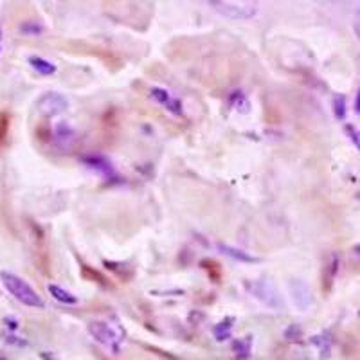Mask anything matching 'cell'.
Here are the masks:
<instances>
[{
    "label": "cell",
    "mask_w": 360,
    "mask_h": 360,
    "mask_svg": "<svg viewBox=\"0 0 360 360\" xmlns=\"http://www.w3.org/2000/svg\"><path fill=\"white\" fill-rule=\"evenodd\" d=\"M0 281H2V285L6 287V290H8L13 297L17 299V301H20L22 304H25V307H44V299L40 297V294H38L24 278H20V276L2 270V272H0Z\"/></svg>",
    "instance_id": "obj_1"
},
{
    "label": "cell",
    "mask_w": 360,
    "mask_h": 360,
    "mask_svg": "<svg viewBox=\"0 0 360 360\" xmlns=\"http://www.w3.org/2000/svg\"><path fill=\"white\" fill-rule=\"evenodd\" d=\"M218 13L234 20H247L258 13V4L254 2H211Z\"/></svg>",
    "instance_id": "obj_2"
},
{
    "label": "cell",
    "mask_w": 360,
    "mask_h": 360,
    "mask_svg": "<svg viewBox=\"0 0 360 360\" xmlns=\"http://www.w3.org/2000/svg\"><path fill=\"white\" fill-rule=\"evenodd\" d=\"M89 332L96 337L101 344H107V346H112V344L117 342V333H115L114 328H110V324L101 323V321H92L89 324Z\"/></svg>",
    "instance_id": "obj_3"
},
{
    "label": "cell",
    "mask_w": 360,
    "mask_h": 360,
    "mask_svg": "<svg viewBox=\"0 0 360 360\" xmlns=\"http://www.w3.org/2000/svg\"><path fill=\"white\" fill-rule=\"evenodd\" d=\"M65 108H67L65 98H62L60 94H54V92L45 94L44 98H40V101H38V110L45 115H54L58 114V112L65 110Z\"/></svg>",
    "instance_id": "obj_4"
},
{
    "label": "cell",
    "mask_w": 360,
    "mask_h": 360,
    "mask_svg": "<svg viewBox=\"0 0 360 360\" xmlns=\"http://www.w3.org/2000/svg\"><path fill=\"white\" fill-rule=\"evenodd\" d=\"M290 290H292V297H294L295 307H297L299 310H307V308H310L311 295H310V290H308V287L304 285V283L294 281L290 285Z\"/></svg>",
    "instance_id": "obj_5"
},
{
    "label": "cell",
    "mask_w": 360,
    "mask_h": 360,
    "mask_svg": "<svg viewBox=\"0 0 360 360\" xmlns=\"http://www.w3.org/2000/svg\"><path fill=\"white\" fill-rule=\"evenodd\" d=\"M49 292H51V295H53V297L56 299V301H60V303H65V304H76V303H78V299H76V295H72V294H70V292L63 290L62 287L51 285Z\"/></svg>",
    "instance_id": "obj_6"
},
{
    "label": "cell",
    "mask_w": 360,
    "mask_h": 360,
    "mask_svg": "<svg viewBox=\"0 0 360 360\" xmlns=\"http://www.w3.org/2000/svg\"><path fill=\"white\" fill-rule=\"evenodd\" d=\"M29 63H31V67H33L34 70H38L40 74H53L54 70H56V67L51 62H47V60H44V58L31 56L29 58Z\"/></svg>",
    "instance_id": "obj_7"
},
{
    "label": "cell",
    "mask_w": 360,
    "mask_h": 360,
    "mask_svg": "<svg viewBox=\"0 0 360 360\" xmlns=\"http://www.w3.org/2000/svg\"><path fill=\"white\" fill-rule=\"evenodd\" d=\"M221 250H225V254H229V256H233V258L243 259V262H254V258H250V256H247V254H243L242 250L231 249V247H221Z\"/></svg>",
    "instance_id": "obj_8"
},
{
    "label": "cell",
    "mask_w": 360,
    "mask_h": 360,
    "mask_svg": "<svg viewBox=\"0 0 360 360\" xmlns=\"http://www.w3.org/2000/svg\"><path fill=\"white\" fill-rule=\"evenodd\" d=\"M348 131H349V135H352L353 143L360 148V130H356V128H353V127H348Z\"/></svg>",
    "instance_id": "obj_9"
},
{
    "label": "cell",
    "mask_w": 360,
    "mask_h": 360,
    "mask_svg": "<svg viewBox=\"0 0 360 360\" xmlns=\"http://www.w3.org/2000/svg\"><path fill=\"white\" fill-rule=\"evenodd\" d=\"M337 103H339V105H337V115H339V117H344V99L337 98Z\"/></svg>",
    "instance_id": "obj_10"
},
{
    "label": "cell",
    "mask_w": 360,
    "mask_h": 360,
    "mask_svg": "<svg viewBox=\"0 0 360 360\" xmlns=\"http://www.w3.org/2000/svg\"><path fill=\"white\" fill-rule=\"evenodd\" d=\"M355 33L360 40V11L356 13V18H355Z\"/></svg>",
    "instance_id": "obj_11"
},
{
    "label": "cell",
    "mask_w": 360,
    "mask_h": 360,
    "mask_svg": "<svg viewBox=\"0 0 360 360\" xmlns=\"http://www.w3.org/2000/svg\"><path fill=\"white\" fill-rule=\"evenodd\" d=\"M356 108H359V112H360V94H359V99H356Z\"/></svg>",
    "instance_id": "obj_12"
},
{
    "label": "cell",
    "mask_w": 360,
    "mask_h": 360,
    "mask_svg": "<svg viewBox=\"0 0 360 360\" xmlns=\"http://www.w3.org/2000/svg\"><path fill=\"white\" fill-rule=\"evenodd\" d=\"M0 360H6V359H4V356H0Z\"/></svg>",
    "instance_id": "obj_13"
}]
</instances>
